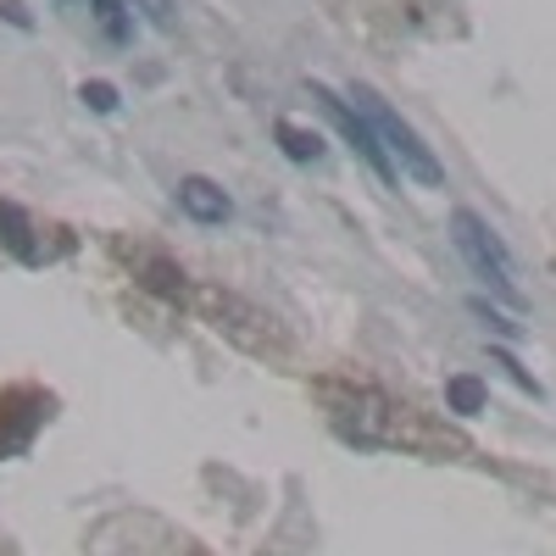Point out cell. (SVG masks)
Here are the masks:
<instances>
[{
  "label": "cell",
  "instance_id": "obj_1",
  "mask_svg": "<svg viewBox=\"0 0 556 556\" xmlns=\"http://www.w3.org/2000/svg\"><path fill=\"white\" fill-rule=\"evenodd\" d=\"M351 101H356V117L367 123V128H374V139H379V146H384V156L390 162H401V173H412L417 184H429V190H440V184H445V167H440V156L424 146V139H417V128H406L379 96H374V89H367V84H356L351 89Z\"/></svg>",
  "mask_w": 556,
  "mask_h": 556
},
{
  "label": "cell",
  "instance_id": "obj_7",
  "mask_svg": "<svg viewBox=\"0 0 556 556\" xmlns=\"http://www.w3.org/2000/svg\"><path fill=\"white\" fill-rule=\"evenodd\" d=\"M445 401H451V412H462V417H479V412H484V384L462 374V379L445 384Z\"/></svg>",
  "mask_w": 556,
  "mask_h": 556
},
{
  "label": "cell",
  "instance_id": "obj_12",
  "mask_svg": "<svg viewBox=\"0 0 556 556\" xmlns=\"http://www.w3.org/2000/svg\"><path fill=\"white\" fill-rule=\"evenodd\" d=\"M0 17H7L12 28H34V17H28V7H23V0H0Z\"/></svg>",
  "mask_w": 556,
  "mask_h": 556
},
{
  "label": "cell",
  "instance_id": "obj_9",
  "mask_svg": "<svg viewBox=\"0 0 556 556\" xmlns=\"http://www.w3.org/2000/svg\"><path fill=\"white\" fill-rule=\"evenodd\" d=\"M78 101H84L89 112H101V117H112V112H117V89L96 78V84H84V89H78Z\"/></svg>",
  "mask_w": 556,
  "mask_h": 556
},
{
  "label": "cell",
  "instance_id": "obj_8",
  "mask_svg": "<svg viewBox=\"0 0 556 556\" xmlns=\"http://www.w3.org/2000/svg\"><path fill=\"white\" fill-rule=\"evenodd\" d=\"M89 7H96V23H101V34L112 45L128 39V7H123V0H89Z\"/></svg>",
  "mask_w": 556,
  "mask_h": 556
},
{
  "label": "cell",
  "instance_id": "obj_11",
  "mask_svg": "<svg viewBox=\"0 0 556 556\" xmlns=\"http://www.w3.org/2000/svg\"><path fill=\"white\" fill-rule=\"evenodd\" d=\"M139 12H146L151 28H162V34L173 28V0H139Z\"/></svg>",
  "mask_w": 556,
  "mask_h": 556
},
{
  "label": "cell",
  "instance_id": "obj_3",
  "mask_svg": "<svg viewBox=\"0 0 556 556\" xmlns=\"http://www.w3.org/2000/svg\"><path fill=\"white\" fill-rule=\"evenodd\" d=\"M312 101H317L323 112H329V123H334V128H340V134L351 139V151H362V162H367V167H374V173H379L384 184H395V162L384 156V146L374 139V128H367V123L356 117V106H345V101L334 96L329 84H312Z\"/></svg>",
  "mask_w": 556,
  "mask_h": 556
},
{
  "label": "cell",
  "instance_id": "obj_10",
  "mask_svg": "<svg viewBox=\"0 0 556 556\" xmlns=\"http://www.w3.org/2000/svg\"><path fill=\"white\" fill-rule=\"evenodd\" d=\"M495 362L506 367V379H513L518 390H529V395H540V384H534V379L523 374V367H518V356H513V351H495Z\"/></svg>",
  "mask_w": 556,
  "mask_h": 556
},
{
  "label": "cell",
  "instance_id": "obj_4",
  "mask_svg": "<svg viewBox=\"0 0 556 556\" xmlns=\"http://www.w3.org/2000/svg\"><path fill=\"white\" fill-rule=\"evenodd\" d=\"M178 212H184V217H195V223H206V228H217V223L235 217V201L223 195V184L190 173V178H178Z\"/></svg>",
  "mask_w": 556,
  "mask_h": 556
},
{
  "label": "cell",
  "instance_id": "obj_2",
  "mask_svg": "<svg viewBox=\"0 0 556 556\" xmlns=\"http://www.w3.org/2000/svg\"><path fill=\"white\" fill-rule=\"evenodd\" d=\"M451 240H456V251H462V262L473 267V278L479 285H490L501 301H513V306H523V290L513 285V256H506V245L490 235V223L479 217V212H468V206H456L451 212Z\"/></svg>",
  "mask_w": 556,
  "mask_h": 556
},
{
  "label": "cell",
  "instance_id": "obj_6",
  "mask_svg": "<svg viewBox=\"0 0 556 556\" xmlns=\"http://www.w3.org/2000/svg\"><path fill=\"white\" fill-rule=\"evenodd\" d=\"M273 134H278V146H285L290 162H317V156H323V134H312V128H301V123H278Z\"/></svg>",
  "mask_w": 556,
  "mask_h": 556
},
{
  "label": "cell",
  "instance_id": "obj_5",
  "mask_svg": "<svg viewBox=\"0 0 556 556\" xmlns=\"http://www.w3.org/2000/svg\"><path fill=\"white\" fill-rule=\"evenodd\" d=\"M0 240H7V251L17 256V262H39L45 251H39V240H34V223H28V212L23 206H12V201H0Z\"/></svg>",
  "mask_w": 556,
  "mask_h": 556
}]
</instances>
